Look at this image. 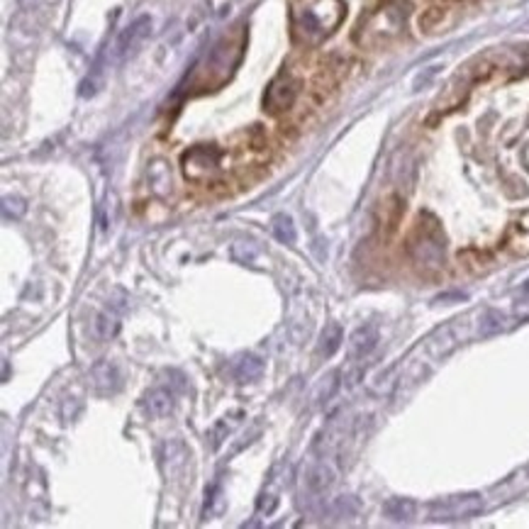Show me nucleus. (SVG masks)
Returning <instances> with one entry per match:
<instances>
[{
    "label": "nucleus",
    "mask_w": 529,
    "mask_h": 529,
    "mask_svg": "<svg viewBox=\"0 0 529 529\" xmlns=\"http://www.w3.org/2000/svg\"><path fill=\"white\" fill-rule=\"evenodd\" d=\"M408 13L410 5L405 0H388L361 20V25L354 32V39H356L359 47L366 49L383 47V44L393 42L395 37L403 34Z\"/></svg>",
    "instance_id": "nucleus-1"
},
{
    "label": "nucleus",
    "mask_w": 529,
    "mask_h": 529,
    "mask_svg": "<svg viewBox=\"0 0 529 529\" xmlns=\"http://www.w3.org/2000/svg\"><path fill=\"white\" fill-rule=\"evenodd\" d=\"M344 13L347 8L342 0H317L315 5H307L295 15V34L307 44H317L339 27Z\"/></svg>",
    "instance_id": "nucleus-2"
},
{
    "label": "nucleus",
    "mask_w": 529,
    "mask_h": 529,
    "mask_svg": "<svg viewBox=\"0 0 529 529\" xmlns=\"http://www.w3.org/2000/svg\"><path fill=\"white\" fill-rule=\"evenodd\" d=\"M408 251L420 266H427V269H439L444 264V239H441L439 225L432 217H420L408 241Z\"/></svg>",
    "instance_id": "nucleus-3"
},
{
    "label": "nucleus",
    "mask_w": 529,
    "mask_h": 529,
    "mask_svg": "<svg viewBox=\"0 0 529 529\" xmlns=\"http://www.w3.org/2000/svg\"><path fill=\"white\" fill-rule=\"evenodd\" d=\"M222 159H225V154L213 145H198V147L188 149V152L181 156L183 176L193 183L210 181V178L217 176L220 168H222Z\"/></svg>",
    "instance_id": "nucleus-4"
},
{
    "label": "nucleus",
    "mask_w": 529,
    "mask_h": 529,
    "mask_svg": "<svg viewBox=\"0 0 529 529\" xmlns=\"http://www.w3.org/2000/svg\"><path fill=\"white\" fill-rule=\"evenodd\" d=\"M239 54H241V44H234L232 39H222L217 47L210 51L205 64L198 66V71H205L203 86H208V81H217V83H222V81L229 76V71H232V66H237Z\"/></svg>",
    "instance_id": "nucleus-5"
},
{
    "label": "nucleus",
    "mask_w": 529,
    "mask_h": 529,
    "mask_svg": "<svg viewBox=\"0 0 529 529\" xmlns=\"http://www.w3.org/2000/svg\"><path fill=\"white\" fill-rule=\"evenodd\" d=\"M483 510V500L481 495H454V497H444V500H436L429 505V517L439 522H454V520H469V517L478 515Z\"/></svg>",
    "instance_id": "nucleus-6"
},
{
    "label": "nucleus",
    "mask_w": 529,
    "mask_h": 529,
    "mask_svg": "<svg viewBox=\"0 0 529 529\" xmlns=\"http://www.w3.org/2000/svg\"><path fill=\"white\" fill-rule=\"evenodd\" d=\"M297 93H300V83H297L295 76L290 74L276 76L264 93L266 112H269V115H283L286 110H290V107L295 105Z\"/></svg>",
    "instance_id": "nucleus-7"
},
{
    "label": "nucleus",
    "mask_w": 529,
    "mask_h": 529,
    "mask_svg": "<svg viewBox=\"0 0 529 529\" xmlns=\"http://www.w3.org/2000/svg\"><path fill=\"white\" fill-rule=\"evenodd\" d=\"M173 405H176V385H156L145 395V410L152 417H163V415L173 413Z\"/></svg>",
    "instance_id": "nucleus-8"
},
{
    "label": "nucleus",
    "mask_w": 529,
    "mask_h": 529,
    "mask_svg": "<svg viewBox=\"0 0 529 529\" xmlns=\"http://www.w3.org/2000/svg\"><path fill=\"white\" fill-rule=\"evenodd\" d=\"M91 383L98 393H115L120 388V371L112 361H98L91 368Z\"/></svg>",
    "instance_id": "nucleus-9"
},
{
    "label": "nucleus",
    "mask_w": 529,
    "mask_h": 529,
    "mask_svg": "<svg viewBox=\"0 0 529 529\" xmlns=\"http://www.w3.org/2000/svg\"><path fill=\"white\" fill-rule=\"evenodd\" d=\"M378 342V332L373 325H361L359 330H354L351 339H349V354L351 359H363L373 351Z\"/></svg>",
    "instance_id": "nucleus-10"
},
{
    "label": "nucleus",
    "mask_w": 529,
    "mask_h": 529,
    "mask_svg": "<svg viewBox=\"0 0 529 529\" xmlns=\"http://www.w3.org/2000/svg\"><path fill=\"white\" fill-rule=\"evenodd\" d=\"M449 13H451V5L449 3L429 5V8L424 10L422 15H420V29H422L424 34L439 32V29L446 25V20H449Z\"/></svg>",
    "instance_id": "nucleus-11"
},
{
    "label": "nucleus",
    "mask_w": 529,
    "mask_h": 529,
    "mask_svg": "<svg viewBox=\"0 0 529 529\" xmlns=\"http://www.w3.org/2000/svg\"><path fill=\"white\" fill-rule=\"evenodd\" d=\"M344 342V332H342V325L339 322H330V325L322 330L320 335V347H317V351H320V356L330 359L332 354L337 351L339 347H342Z\"/></svg>",
    "instance_id": "nucleus-12"
},
{
    "label": "nucleus",
    "mask_w": 529,
    "mask_h": 529,
    "mask_svg": "<svg viewBox=\"0 0 529 529\" xmlns=\"http://www.w3.org/2000/svg\"><path fill=\"white\" fill-rule=\"evenodd\" d=\"M261 373H264V361L256 356H241L234 366V376H237L239 383H251L259 381Z\"/></svg>",
    "instance_id": "nucleus-13"
},
{
    "label": "nucleus",
    "mask_w": 529,
    "mask_h": 529,
    "mask_svg": "<svg viewBox=\"0 0 529 529\" xmlns=\"http://www.w3.org/2000/svg\"><path fill=\"white\" fill-rule=\"evenodd\" d=\"M383 512L393 522H408L415 515V502L408 500V497H393V500H388L383 505Z\"/></svg>",
    "instance_id": "nucleus-14"
},
{
    "label": "nucleus",
    "mask_w": 529,
    "mask_h": 529,
    "mask_svg": "<svg viewBox=\"0 0 529 529\" xmlns=\"http://www.w3.org/2000/svg\"><path fill=\"white\" fill-rule=\"evenodd\" d=\"M271 229H274L276 239L281 241V244H295V225H293V217L290 215H276L274 220H271Z\"/></svg>",
    "instance_id": "nucleus-15"
},
{
    "label": "nucleus",
    "mask_w": 529,
    "mask_h": 529,
    "mask_svg": "<svg viewBox=\"0 0 529 529\" xmlns=\"http://www.w3.org/2000/svg\"><path fill=\"white\" fill-rule=\"evenodd\" d=\"M117 330H120V315H117L115 310H105V312L98 315V320H95L98 337L107 342V339H112L117 335Z\"/></svg>",
    "instance_id": "nucleus-16"
},
{
    "label": "nucleus",
    "mask_w": 529,
    "mask_h": 529,
    "mask_svg": "<svg viewBox=\"0 0 529 529\" xmlns=\"http://www.w3.org/2000/svg\"><path fill=\"white\" fill-rule=\"evenodd\" d=\"M383 227L385 229H390L393 232L395 227H398V220H400V213H403V205H400V198H388L383 203Z\"/></svg>",
    "instance_id": "nucleus-17"
},
{
    "label": "nucleus",
    "mask_w": 529,
    "mask_h": 529,
    "mask_svg": "<svg viewBox=\"0 0 529 529\" xmlns=\"http://www.w3.org/2000/svg\"><path fill=\"white\" fill-rule=\"evenodd\" d=\"M505 330V315L497 310H488L486 315H483V327H481V335H497V332Z\"/></svg>",
    "instance_id": "nucleus-18"
},
{
    "label": "nucleus",
    "mask_w": 529,
    "mask_h": 529,
    "mask_svg": "<svg viewBox=\"0 0 529 529\" xmlns=\"http://www.w3.org/2000/svg\"><path fill=\"white\" fill-rule=\"evenodd\" d=\"M27 210L22 198H5L3 200V217L5 220H20Z\"/></svg>",
    "instance_id": "nucleus-19"
},
{
    "label": "nucleus",
    "mask_w": 529,
    "mask_h": 529,
    "mask_svg": "<svg viewBox=\"0 0 529 529\" xmlns=\"http://www.w3.org/2000/svg\"><path fill=\"white\" fill-rule=\"evenodd\" d=\"M515 315L520 317V320H529V300H522V302H517V307H515Z\"/></svg>",
    "instance_id": "nucleus-20"
},
{
    "label": "nucleus",
    "mask_w": 529,
    "mask_h": 529,
    "mask_svg": "<svg viewBox=\"0 0 529 529\" xmlns=\"http://www.w3.org/2000/svg\"><path fill=\"white\" fill-rule=\"evenodd\" d=\"M525 290H529V281H527V286H525Z\"/></svg>",
    "instance_id": "nucleus-21"
}]
</instances>
